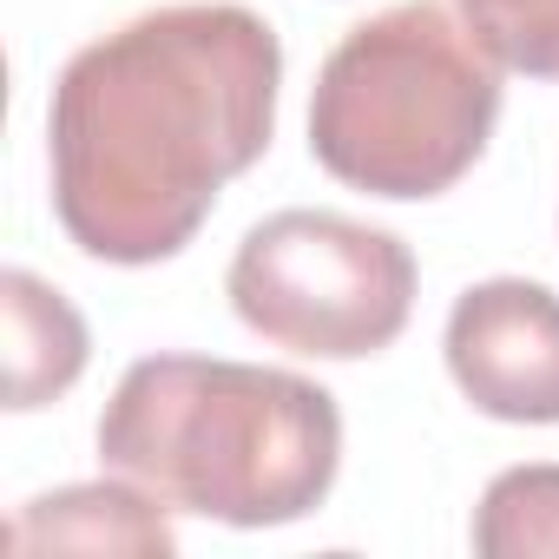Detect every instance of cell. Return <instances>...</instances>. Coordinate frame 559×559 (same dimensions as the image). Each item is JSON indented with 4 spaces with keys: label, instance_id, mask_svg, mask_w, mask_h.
Here are the masks:
<instances>
[{
    "label": "cell",
    "instance_id": "cell-1",
    "mask_svg": "<svg viewBox=\"0 0 559 559\" xmlns=\"http://www.w3.org/2000/svg\"><path fill=\"white\" fill-rule=\"evenodd\" d=\"M284 47L230 0L158 8L80 47L47 106L53 211L99 263L178 257L276 132Z\"/></svg>",
    "mask_w": 559,
    "mask_h": 559
},
{
    "label": "cell",
    "instance_id": "cell-2",
    "mask_svg": "<svg viewBox=\"0 0 559 559\" xmlns=\"http://www.w3.org/2000/svg\"><path fill=\"white\" fill-rule=\"evenodd\" d=\"M99 461L178 513L224 526H290L343 467L336 395L257 362L145 356L99 415Z\"/></svg>",
    "mask_w": 559,
    "mask_h": 559
},
{
    "label": "cell",
    "instance_id": "cell-3",
    "mask_svg": "<svg viewBox=\"0 0 559 559\" xmlns=\"http://www.w3.org/2000/svg\"><path fill=\"white\" fill-rule=\"evenodd\" d=\"M500 60L441 0H402L349 27L310 93L317 165L369 198H441L487 152Z\"/></svg>",
    "mask_w": 559,
    "mask_h": 559
},
{
    "label": "cell",
    "instance_id": "cell-4",
    "mask_svg": "<svg viewBox=\"0 0 559 559\" xmlns=\"http://www.w3.org/2000/svg\"><path fill=\"white\" fill-rule=\"evenodd\" d=\"M224 290L263 343L317 362H356L382 356L408 330L415 257L395 230L343 211H276L243 230Z\"/></svg>",
    "mask_w": 559,
    "mask_h": 559
},
{
    "label": "cell",
    "instance_id": "cell-5",
    "mask_svg": "<svg viewBox=\"0 0 559 559\" xmlns=\"http://www.w3.org/2000/svg\"><path fill=\"white\" fill-rule=\"evenodd\" d=\"M448 376L454 389L520 428L559 421V297L526 276H487L448 310Z\"/></svg>",
    "mask_w": 559,
    "mask_h": 559
},
{
    "label": "cell",
    "instance_id": "cell-6",
    "mask_svg": "<svg viewBox=\"0 0 559 559\" xmlns=\"http://www.w3.org/2000/svg\"><path fill=\"white\" fill-rule=\"evenodd\" d=\"M8 297V408H47L53 395H67L86 369V323L80 310L40 284L34 270H8L0 276Z\"/></svg>",
    "mask_w": 559,
    "mask_h": 559
},
{
    "label": "cell",
    "instance_id": "cell-7",
    "mask_svg": "<svg viewBox=\"0 0 559 559\" xmlns=\"http://www.w3.org/2000/svg\"><path fill=\"white\" fill-rule=\"evenodd\" d=\"M14 546L34 552V546H112V552H171V526L165 513L119 487V480H99V487H60V493H40L27 500V513L14 520Z\"/></svg>",
    "mask_w": 559,
    "mask_h": 559
},
{
    "label": "cell",
    "instance_id": "cell-8",
    "mask_svg": "<svg viewBox=\"0 0 559 559\" xmlns=\"http://www.w3.org/2000/svg\"><path fill=\"white\" fill-rule=\"evenodd\" d=\"M474 552L487 559H559V467H507L480 493Z\"/></svg>",
    "mask_w": 559,
    "mask_h": 559
},
{
    "label": "cell",
    "instance_id": "cell-9",
    "mask_svg": "<svg viewBox=\"0 0 559 559\" xmlns=\"http://www.w3.org/2000/svg\"><path fill=\"white\" fill-rule=\"evenodd\" d=\"M474 40L526 80H559V0H454Z\"/></svg>",
    "mask_w": 559,
    "mask_h": 559
}]
</instances>
